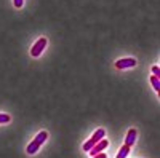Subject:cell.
Listing matches in <instances>:
<instances>
[{
    "label": "cell",
    "mask_w": 160,
    "mask_h": 158,
    "mask_svg": "<svg viewBox=\"0 0 160 158\" xmlns=\"http://www.w3.org/2000/svg\"><path fill=\"white\" fill-rule=\"evenodd\" d=\"M158 65H154V67H152V75H155V77H158Z\"/></svg>",
    "instance_id": "obj_11"
},
{
    "label": "cell",
    "mask_w": 160,
    "mask_h": 158,
    "mask_svg": "<svg viewBox=\"0 0 160 158\" xmlns=\"http://www.w3.org/2000/svg\"><path fill=\"white\" fill-rule=\"evenodd\" d=\"M108 146H109V142H108V141H106V139H101L99 142H96V144H95V146H93V147H91V150H90L88 153H90L91 156H95V155H98V153H101V152H102V150H104L106 147H108Z\"/></svg>",
    "instance_id": "obj_4"
},
{
    "label": "cell",
    "mask_w": 160,
    "mask_h": 158,
    "mask_svg": "<svg viewBox=\"0 0 160 158\" xmlns=\"http://www.w3.org/2000/svg\"><path fill=\"white\" fill-rule=\"evenodd\" d=\"M93 158H108V155H106V153H98V155H95V156H93Z\"/></svg>",
    "instance_id": "obj_12"
},
{
    "label": "cell",
    "mask_w": 160,
    "mask_h": 158,
    "mask_svg": "<svg viewBox=\"0 0 160 158\" xmlns=\"http://www.w3.org/2000/svg\"><path fill=\"white\" fill-rule=\"evenodd\" d=\"M11 122V117L7 113H0V123H10Z\"/></svg>",
    "instance_id": "obj_9"
},
{
    "label": "cell",
    "mask_w": 160,
    "mask_h": 158,
    "mask_svg": "<svg viewBox=\"0 0 160 158\" xmlns=\"http://www.w3.org/2000/svg\"><path fill=\"white\" fill-rule=\"evenodd\" d=\"M136 137H138V131H136L135 128H131V129L128 131V134H127V137H125V146L131 147L133 144L136 142Z\"/></svg>",
    "instance_id": "obj_6"
},
{
    "label": "cell",
    "mask_w": 160,
    "mask_h": 158,
    "mask_svg": "<svg viewBox=\"0 0 160 158\" xmlns=\"http://www.w3.org/2000/svg\"><path fill=\"white\" fill-rule=\"evenodd\" d=\"M136 65V59L133 58H125V59H118L115 62V67L117 69H128V67H135Z\"/></svg>",
    "instance_id": "obj_5"
},
{
    "label": "cell",
    "mask_w": 160,
    "mask_h": 158,
    "mask_svg": "<svg viewBox=\"0 0 160 158\" xmlns=\"http://www.w3.org/2000/svg\"><path fill=\"white\" fill-rule=\"evenodd\" d=\"M13 3H15V7H16V8H21V7H22V3H24V0H13Z\"/></svg>",
    "instance_id": "obj_10"
},
{
    "label": "cell",
    "mask_w": 160,
    "mask_h": 158,
    "mask_svg": "<svg viewBox=\"0 0 160 158\" xmlns=\"http://www.w3.org/2000/svg\"><path fill=\"white\" fill-rule=\"evenodd\" d=\"M47 43H48L47 38H43V37H42V38H38V40L35 42V45L32 46V50H31V56H34V58L40 56V55H42V51L45 50Z\"/></svg>",
    "instance_id": "obj_3"
},
{
    "label": "cell",
    "mask_w": 160,
    "mask_h": 158,
    "mask_svg": "<svg viewBox=\"0 0 160 158\" xmlns=\"http://www.w3.org/2000/svg\"><path fill=\"white\" fill-rule=\"evenodd\" d=\"M48 139V131H40V133L35 136V139L29 144L28 146V149H26V152H28L29 155H34L38 149H40V146H42V144L45 142Z\"/></svg>",
    "instance_id": "obj_1"
},
{
    "label": "cell",
    "mask_w": 160,
    "mask_h": 158,
    "mask_svg": "<svg viewBox=\"0 0 160 158\" xmlns=\"http://www.w3.org/2000/svg\"><path fill=\"white\" fill-rule=\"evenodd\" d=\"M151 83H152V86H154V89L157 91H160V82H158V77H155V75H152L151 77Z\"/></svg>",
    "instance_id": "obj_8"
},
{
    "label": "cell",
    "mask_w": 160,
    "mask_h": 158,
    "mask_svg": "<svg viewBox=\"0 0 160 158\" xmlns=\"http://www.w3.org/2000/svg\"><path fill=\"white\" fill-rule=\"evenodd\" d=\"M104 136H106V131H104V129H101V128L96 129V131H95V134H93V136L83 144V150H85V152H90L91 147L95 146L96 142H99L101 139H104Z\"/></svg>",
    "instance_id": "obj_2"
},
{
    "label": "cell",
    "mask_w": 160,
    "mask_h": 158,
    "mask_svg": "<svg viewBox=\"0 0 160 158\" xmlns=\"http://www.w3.org/2000/svg\"><path fill=\"white\" fill-rule=\"evenodd\" d=\"M130 149H131V147H128V146H123L122 149L118 150V153H117V158H125V156L130 153Z\"/></svg>",
    "instance_id": "obj_7"
}]
</instances>
